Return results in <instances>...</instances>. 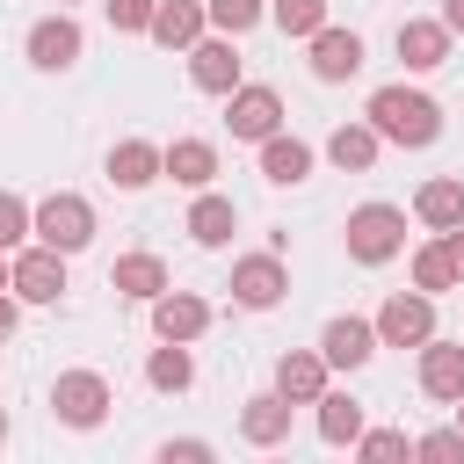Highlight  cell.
Masks as SVG:
<instances>
[{"instance_id": "cell-1", "label": "cell", "mask_w": 464, "mask_h": 464, "mask_svg": "<svg viewBox=\"0 0 464 464\" xmlns=\"http://www.w3.org/2000/svg\"><path fill=\"white\" fill-rule=\"evenodd\" d=\"M362 123H370L384 145H435V138H442V102L420 94V87H406V80H392V87L370 94Z\"/></svg>"}, {"instance_id": "cell-2", "label": "cell", "mask_w": 464, "mask_h": 464, "mask_svg": "<svg viewBox=\"0 0 464 464\" xmlns=\"http://www.w3.org/2000/svg\"><path fill=\"white\" fill-rule=\"evenodd\" d=\"M341 239H348V261L384 268V261L406 246V210H399V203H355L348 225H341Z\"/></svg>"}, {"instance_id": "cell-3", "label": "cell", "mask_w": 464, "mask_h": 464, "mask_svg": "<svg viewBox=\"0 0 464 464\" xmlns=\"http://www.w3.org/2000/svg\"><path fill=\"white\" fill-rule=\"evenodd\" d=\"M29 239H44V246H58V254H80V246L94 239V203L72 196V188L44 196V203L29 210Z\"/></svg>"}, {"instance_id": "cell-4", "label": "cell", "mask_w": 464, "mask_h": 464, "mask_svg": "<svg viewBox=\"0 0 464 464\" xmlns=\"http://www.w3.org/2000/svg\"><path fill=\"white\" fill-rule=\"evenodd\" d=\"M7 290L22 297V304H58L65 297V254L58 246H14V261H7Z\"/></svg>"}, {"instance_id": "cell-5", "label": "cell", "mask_w": 464, "mask_h": 464, "mask_svg": "<svg viewBox=\"0 0 464 464\" xmlns=\"http://www.w3.org/2000/svg\"><path fill=\"white\" fill-rule=\"evenodd\" d=\"M370 326H377V348H420L435 334V297L428 290H392Z\"/></svg>"}, {"instance_id": "cell-6", "label": "cell", "mask_w": 464, "mask_h": 464, "mask_svg": "<svg viewBox=\"0 0 464 464\" xmlns=\"http://www.w3.org/2000/svg\"><path fill=\"white\" fill-rule=\"evenodd\" d=\"M283 290H290V268H283V254L268 246V254H239L232 261V304L239 312H276L283 304Z\"/></svg>"}, {"instance_id": "cell-7", "label": "cell", "mask_w": 464, "mask_h": 464, "mask_svg": "<svg viewBox=\"0 0 464 464\" xmlns=\"http://www.w3.org/2000/svg\"><path fill=\"white\" fill-rule=\"evenodd\" d=\"M51 413H58L65 428H102V420H109V377H102V370H65V377L51 384Z\"/></svg>"}, {"instance_id": "cell-8", "label": "cell", "mask_w": 464, "mask_h": 464, "mask_svg": "<svg viewBox=\"0 0 464 464\" xmlns=\"http://www.w3.org/2000/svg\"><path fill=\"white\" fill-rule=\"evenodd\" d=\"M225 130H232V138H246V145H261L268 130H283V94H276V87H246V80H239V87L225 94Z\"/></svg>"}, {"instance_id": "cell-9", "label": "cell", "mask_w": 464, "mask_h": 464, "mask_svg": "<svg viewBox=\"0 0 464 464\" xmlns=\"http://www.w3.org/2000/svg\"><path fill=\"white\" fill-rule=\"evenodd\" d=\"M80 51H87V36H80L72 14H44V22L29 29V65H36V72H72Z\"/></svg>"}, {"instance_id": "cell-10", "label": "cell", "mask_w": 464, "mask_h": 464, "mask_svg": "<svg viewBox=\"0 0 464 464\" xmlns=\"http://www.w3.org/2000/svg\"><path fill=\"white\" fill-rule=\"evenodd\" d=\"M239 65H246V58H239V44H232L225 29L188 44V80H196L203 94H232V87H239Z\"/></svg>"}, {"instance_id": "cell-11", "label": "cell", "mask_w": 464, "mask_h": 464, "mask_svg": "<svg viewBox=\"0 0 464 464\" xmlns=\"http://www.w3.org/2000/svg\"><path fill=\"white\" fill-rule=\"evenodd\" d=\"M304 44H312V80L334 87V80H355V72H362V36H355V29H334V22H326V29H312Z\"/></svg>"}, {"instance_id": "cell-12", "label": "cell", "mask_w": 464, "mask_h": 464, "mask_svg": "<svg viewBox=\"0 0 464 464\" xmlns=\"http://www.w3.org/2000/svg\"><path fill=\"white\" fill-rule=\"evenodd\" d=\"M319 355H326V370H362V362L377 355V326H370V319H355V312H341V319H326Z\"/></svg>"}, {"instance_id": "cell-13", "label": "cell", "mask_w": 464, "mask_h": 464, "mask_svg": "<svg viewBox=\"0 0 464 464\" xmlns=\"http://www.w3.org/2000/svg\"><path fill=\"white\" fill-rule=\"evenodd\" d=\"M203 326H210V304H203L196 290H174V283H167V290L152 297V334H160V341H196Z\"/></svg>"}, {"instance_id": "cell-14", "label": "cell", "mask_w": 464, "mask_h": 464, "mask_svg": "<svg viewBox=\"0 0 464 464\" xmlns=\"http://www.w3.org/2000/svg\"><path fill=\"white\" fill-rule=\"evenodd\" d=\"M326 377H334V370H326L319 348H283V355H276V392H283L290 406H312V399L326 392Z\"/></svg>"}, {"instance_id": "cell-15", "label": "cell", "mask_w": 464, "mask_h": 464, "mask_svg": "<svg viewBox=\"0 0 464 464\" xmlns=\"http://www.w3.org/2000/svg\"><path fill=\"white\" fill-rule=\"evenodd\" d=\"M420 392L442 399V406L464 392V341H442V334L420 341Z\"/></svg>"}, {"instance_id": "cell-16", "label": "cell", "mask_w": 464, "mask_h": 464, "mask_svg": "<svg viewBox=\"0 0 464 464\" xmlns=\"http://www.w3.org/2000/svg\"><path fill=\"white\" fill-rule=\"evenodd\" d=\"M399 58H406V72H435V65L450 58V22H442V14L399 22Z\"/></svg>"}, {"instance_id": "cell-17", "label": "cell", "mask_w": 464, "mask_h": 464, "mask_svg": "<svg viewBox=\"0 0 464 464\" xmlns=\"http://www.w3.org/2000/svg\"><path fill=\"white\" fill-rule=\"evenodd\" d=\"M160 174L181 181V188H210L218 181V145L210 138H174V145H160Z\"/></svg>"}, {"instance_id": "cell-18", "label": "cell", "mask_w": 464, "mask_h": 464, "mask_svg": "<svg viewBox=\"0 0 464 464\" xmlns=\"http://www.w3.org/2000/svg\"><path fill=\"white\" fill-rule=\"evenodd\" d=\"M239 435L254 442V450H276V442H290V399L268 384V392H254L246 406H239Z\"/></svg>"}, {"instance_id": "cell-19", "label": "cell", "mask_w": 464, "mask_h": 464, "mask_svg": "<svg viewBox=\"0 0 464 464\" xmlns=\"http://www.w3.org/2000/svg\"><path fill=\"white\" fill-rule=\"evenodd\" d=\"M203 22H210V14H203V0H160L145 36H152L160 51H188V44L203 36Z\"/></svg>"}, {"instance_id": "cell-20", "label": "cell", "mask_w": 464, "mask_h": 464, "mask_svg": "<svg viewBox=\"0 0 464 464\" xmlns=\"http://www.w3.org/2000/svg\"><path fill=\"white\" fill-rule=\"evenodd\" d=\"M232 232H239V210H232V196H218V188H196V203H188V239H196V246H232Z\"/></svg>"}, {"instance_id": "cell-21", "label": "cell", "mask_w": 464, "mask_h": 464, "mask_svg": "<svg viewBox=\"0 0 464 464\" xmlns=\"http://www.w3.org/2000/svg\"><path fill=\"white\" fill-rule=\"evenodd\" d=\"M413 218H420L428 232H450V225H464V174H435V181H420V196H413Z\"/></svg>"}, {"instance_id": "cell-22", "label": "cell", "mask_w": 464, "mask_h": 464, "mask_svg": "<svg viewBox=\"0 0 464 464\" xmlns=\"http://www.w3.org/2000/svg\"><path fill=\"white\" fill-rule=\"evenodd\" d=\"M261 174H268L276 188H297V181L312 174V145L290 138V130H268V138H261Z\"/></svg>"}, {"instance_id": "cell-23", "label": "cell", "mask_w": 464, "mask_h": 464, "mask_svg": "<svg viewBox=\"0 0 464 464\" xmlns=\"http://www.w3.org/2000/svg\"><path fill=\"white\" fill-rule=\"evenodd\" d=\"M109 181H116V188H152V181H160V145L116 138V145H109Z\"/></svg>"}, {"instance_id": "cell-24", "label": "cell", "mask_w": 464, "mask_h": 464, "mask_svg": "<svg viewBox=\"0 0 464 464\" xmlns=\"http://www.w3.org/2000/svg\"><path fill=\"white\" fill-rule=\"evenodd\" d=\"M109 290H116V297H138V304H152V297L167 290V261H160V254H123V261L109 268Z\"/></svg>"}, {"instance_id": "cell-25", "label": "cell", "mask_w": 464, "mask_h": 464, "mask_svg": "<svg viewBox=\"0 0 464 464\" xmlns=\"http://www.w3.org/2000/svg\"><path fill=\"white\" fill-rule=\"evenodd\" d=\"M312 406H319V442L348 450V442L362 435V399H355V392H334V384H326V392H319Z\"/></svg>"}, {"instance_id": "cell-26", "label": "cell", "mask_w": 464, "mask_h": 464, "mask_svg": "<svg viewBox=\"0 0 464 464\" xmlns=\"http://www.w3.org/2000/svg\"><path fill=\"white\" fill-rule=\"evenodd\" d=\"M377 152H384V138H377L370 123H341V130L326 138V160H334L341 174H370V167H377Z\"/></svg>"}, {"instance_id": "cell-27", "label": "cell", "mask_w": 464, "mask_h": 464, "mask_svg": "<svg viewBox=\"0 0 464 464\" xmlns=\"http://www.w3.org/2000/svg\"><path fill=\"white\" fill-rule=\"evenodd\" d=\"M145 384H152V392H188V384H196V355H188V341H160V348L145 355Z\"/></svg>"}, {"instance_id": "cell-28", "label": "cell", "mask_w": 464, "mask_h": 464, "mask_svg": "<svg viewBox=\"0 0 464 464\" xmlns=\"http://www.w3.org/2000/svg\"><path fill=\"white\" fill-rule=\"evenodd\" d=\"M413 290H428V297H442V290H457V268H450V254H442V239H428V246H413Z\"/></svg>"}, {"instance_id": "cell-29", "label": "cell", "mask_w": 464, "mask_h": 464, "mask_svg": "<svg viewBox=\"0 0 464 464\" xmlns=\"http://www.w3.org/2000/svg\"><path fill=\"white\" fill-rule=\"evenodd\" d=\"M268 22L283 36H312V29H326V0H268Z\"/></svg>"}, {"instance_id": "cell-30", "label": "cell", "mask_w": 464, "mask_h": 464, "mask_svg": "<svg viewBox=\"0 0 464 464\" xmlns=\"http://www.w3.org/2000/svg\"><path fill=\"white\" fill-rule=\"evenodd\" d=\"M348 450H355L362 464H392V457H413V442H406L399 428H362V435H355Z\"/></svg>"}, {"instance_id": "cell-31", "label": "cell", "mask_w": 464, "mask_h": 464, "mask_svg": "<svg viewBox=\"0 0 464 464\" xmlns=\"http://www.w3.org/2000/svg\"><path fill=\"white\" fill-rule=\"evenodd\" d=\"M203 14H210L225 36H246V29L268 14V0H203Z\"/></svg>"}, {"instance_id": "cell-32", "label": "cell", "mask_w": 464, "mask_h": 464, "mask_svg": "<svg viewBox=\"0 0 464 464\" xmlns=\"http://www.w3.org/2000/svg\"><path fill=\"white\" fill-rule=\"evenodd\" d=\"M413 457H428V464H457V457H464V428H428V435H413Z\"/></svg>"}, {"instance_id": "cell-33", "label": "cell", "mask_w": 464, "mask_h": 464, "mask_svg": "<svg viewBox=\"0 0 464 464\" xmlns=\"http://www.w3.org/2000/svg\"><path fill=\"white\" fill-rule=\"evenodd\" d=\"M102 7H109V29H123V36H145L160 0H102Z\"/></svg>"}, {"instance_id": "cell-34", "label": "cell", "mask_w": 464, "mask_h": 464, "mask_svg": "<svg viewBox=\"0 0 464 464\" xmlns=\"http://www.w3.org/2000/svg\"><path fill=\"white\" fill-rule=\"evenodd\" d=\"M22 239H29V203H22V196H7V188H0V254H14V246H22Z\"/></svg>"}, {"instance_id": "cell-35", "label": "cell", "mask_w": 464, "mask_h": 464, "mask_svg": "<svg viewBox=\"0 0 464 464\" xmlns=\"http://www.w3.org/2000/svg\"><path fill=\"white\" fill-rule=\"evenodd\" d=\"M160 457H167V464H203V457H210V442L181 435V442H160Z\"/></svg>"}, {"instance_id": "cell-36", "label": "cell", "mask_w": 464, "mask_h": 464, "mask_svg": "<svg viewBox=\"0 0 464 464\" xmlns=\"http://www.w3.org/2000/svg\"><path fill=\"white\" fill-rule=\"evenodd\" d=\"M442 239V254H450V268H457V283H464V225H450V232H435Z\"/></svg>"}, {"instance_id": "cell-37", "label": "cell", "mask_w": 464, "mask_h": 464, "mask_svg": "<svg viewBox=\"0 0 464 464\" xmlns=\"http://www.w3.org/2000/svg\"><path fill=\"white\" fill-rule=\"evenodd\" d=\"M14 319H22V297H14V290H0V341L14 334Z\"/></svg>"}, {"instance_id": "cell-38", "label": "cell", "mask_w": 464, "mask_h": 464, "mask_svg": "<svg viewBox=\"0 0 464 464\" xmlns=\"http://www.w3.org/2000/svg\"><path fill=\"white\" fill-rule=\"evenodd\" d=\"M442 22H450V36L464 29V0H442Z\"/></svg>"}, {"instance_id": "cell-39", "label": "cell", "mask_w": 464, "mask_h": 464, "mask_svg": "<svg viewBox=\"0 0 464 464\" xmlns=\"http://www.w3.org/2000/svg\"><path fill=\"white\" fill-rule=\"evenodd\" d=\"M450 406H457V428H464V392H457V399H450Z\"/></svg>"}, {"instance_id": "cell-40", "label": "cell", "mask_w": 464, "mask_h": 464, "mask_svg": "<svg viewBox=\"0 0 464 464\" xmlns=\"http://www.w3.org/2000/svg\"><path fill=\"white\" fill-rule=\"evenodd\" d=\"M0 442H7V406H0Z\"/></svg>"}, {"instance_id": "cell-41", "label": "cell", "mask_w": 464, "mask_h": 464, "mask_svg": "<svg viewBox=\"0 0 464 464\" xmlns=\"http://www.w3.org/2000/svg\"><path fill=\"white\" fill-rule=\"evenodd\" d=\"M0 290H7V254H0Z\"/></svg>"}, {"instance_id": "cell-42", "label": "cell", "mask_w": 464, "mask_h": 464, "mask_svg": "<svg viewBox=\"0 0 464 464\" xmlns=\"http://www.w3.org/2000/svg\"><path fill=\"white\" fill-rule=\"evenodd\" d=\"M58 7H72V0H58Z\"/></svg>"}, {"instance_id": "cell-43", "label": "cell", "mask_w": 464, "mask_h": 464, "mask_svg": "<svg viewBox=\"0 0 464 464\" xmlns=\"http://www.w3.org/2000/svg\"><path fill=\"white\" fill-rule=\"evenodd\" d=\"M457 341H464V334H457Z\"/></svg>"}]
</instances>
